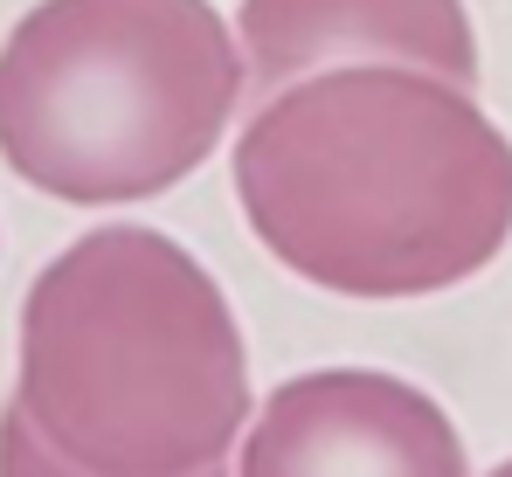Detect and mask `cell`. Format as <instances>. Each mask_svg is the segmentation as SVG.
Wrapping results in <instances>:
<instances>
[{
  "label": "cell",
  "instance_id": "1",
  "mask_svg": "<svg viewBox=\"0 0 512 477\" xmlns=\"http://www.w3.org/2000/svg\"><path fill=\"white\" fill-rule=\"evenodd\" d=\"M250 236L333 298H436L512 242V139L478 83L346 63L270 90L236 139Z\"/></svg>",
  "mask_w": 512,
  "mask_h": 477
},
{
  "label": "cell",
  "instance_id": "2",
  "mask_svg": "<svg viewBox=\"0 0 512 477\" xmlns=\"http://www.w3.org/2000/svg\"><path fill=\"white\" fill-rule=\"evenodd\" d=\"M14 401L104 477L222 471L256 415L222 284L146 222H104L42 263L21 305Z\"/></svg>",
  "mask_w": 512,
  "mask_h": 477
},
{
  "label": "cell",
  "instance_id": "3",
  "mask_svg": "<svg viewBox=\"0 0 512 477\" xmlns=\"http://www.w3.org/2000/svg\"><path fill=\"white\" fill-rule=\"evenodd\" d=\"M243 97L208 0H35L0 42V159L49 201L132 208L208 166Z\"/></svg>",
  "mask_w": 512,
  "mask_h": 477
},
{
  "label": "cell",
  "instance_id": "4",
  "mask_svg": "<svg viewBox=\"0 0 512 477\" xmlns=\"http://www.w3.org/2000/svg\"><path fill=\"white\" fill-rule=\"evenodd\" d=\"M236 477H471L443 401L381 367H312L250 415Z\"/></svg>",
  "mask_w": 512,
  "mask_h": 477
},
{
  "label": "cell",
  "instance_id": "5",
  "mask_svg": "<svg viewBox=\"0 0 512 477\" xmlns=\"http://www.w3.org/2000/svg\"><path fill=\"white\" fill-rule=\"evenodd\" d=\"M236 42L256 97L346 63H409L478 83V28L464 0H243Z\"/></svg>",
  "mask_w": 512,
  "mask_h": 477
},
{
  "label": "cell",
  "instance_id": "6",
  "mask_svg": "<svg viewBox=\"0 0 512 477\" xmlns=\"http://www.w3.org/2000/svg\"><path fill=\"white\" fill-rule=\"evenodd\" d=\"M0 477H104V471L63 457V450L21 415V401L7 395V408H0ZM201 477H236V471L222 464V471H201Z\"/></svg>",
  "mask_w": 512,
  "mask_h": 477
},
{
  "label": "cell",
  "instance_id": "7",
  "mask_svg": "<svg viewBox=\"0 0 512 477\" xmlns=\"http://www.w3.org/2000/svg\"><path fill=\"white\" fill-rule=\"evenodd\" d=\"M485 477H512V457H506V464H499V471H485Z\"/></svg>",
  "mask_w": 512,
  "mask_h": 477
}]
</instances>
